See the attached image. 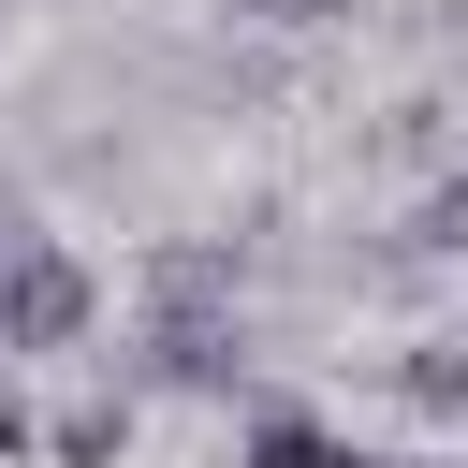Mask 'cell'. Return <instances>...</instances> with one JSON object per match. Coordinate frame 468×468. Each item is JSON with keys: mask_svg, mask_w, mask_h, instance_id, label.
Here are the masks:
<instances>
[{"mask_svg": "<svg viewBox=\"0 0 468 468\" xmlns=\"http://www.w3.org/2000/svg\"><path fill=\"white\" fill-rule=\"evenodd\" d=\"M219 15H234V29H263V44H307V29H336L351 0H219Z\"/></svg>", "mask_w": 468, "mask_h": 468, "instance_id": "obj_7", "label": "cell"}, {"mask_svg": "<svg viewBox=\"0 0 468 468\" xmlns=\"http://www.w3.org/2000/svg\"><path fill=\"white\" fill-rule=\"evenodd\" d=\"M117 380L132 395H249V307H146Z\"/></svg>", "mask_w": 468, "mask_h": 468, "instance_id": "obj_2", "label": "cell"}, {"mask_svg": "<svg viewBox=\"0 0 468 468\" xmlns=\"http://www.w3.org/2000/svg\"><path fill=\"white\" fill-rule=\"evenodd\" d=\"M132 424H146V395H132V380H102V395L44 410V468H132Z\"/></svg>", "mask_w": 468, "mask_h": 468, "instance_id": "obj_4", "label": "cell"}, {"mask_svg": "<svg viewBox=\"0 0 468 468\" xmlns=\"http://www.w3.org/2000/svg\"><path fill=\"white\" fill-rule=\"evenodd\" d=\"M395 410L410 424H468V322H439V336L395 351Z\"/></svg>", "mask_w": 468, "mask_h": 468, "instance_id": "obj_5", "label": "cell"}, {"mask_svg": "<svg viewBox=\"0 0 468 468\" xmlns=\"http://www.w3.org/2000/svg\"><path fill=\"white\" fill-rule=\"evenodd\" d=\"M0 15H15V0H0Z\"/></svg>", "mask_w": 468, "mask_h": 468, "instance_id": "obj_9", "label": "cell"}, {"mask_svg": "<svg viewBox=\"0 0 468 468\" xmlns=\"http://www.w3.org/2000/svg\"><path fill=\"white\" fill-rule=\"evenodd\" d=\"M395 263H468V161L410 190V219H395Z\"/></svg>", "mask_w": 468, "mask_h": 468, "instance_id": "obj_6", "label": "cell"}, {"mask_svg": "<svg viewBox=\"0 0 468 468\" xmlns=\"http://www.w3.org/2000/svg\"><path fill=\"white\" fill-rule=\"evenodd\" d=\"M0 468H44V410L15 395V351H0Z\"/></svg>", "mask_w": 468, "mask_h": 468, "instance_id": "obj_8", "label": "cell"}, {"mask_svg": "<svg viewBox=\"0 0 468 468\" xmlns=\"http://www.w3.org/2000/svg\"><path fill=\"white\" fill-rule=\"evenodd\" d=\"M88 336H102V278H88V249L0 205V351L44 366V351H88Z\"/></svg>", "mask_w": 468, "mask_h": 468, "instance_id": "obj_1", "label": "cell"}, {"mask_svg": "<svg viewBox=\"0 0 468 468\" xmlns=\"http://www.w3.org/2000/svg\"><path fill=\"white\" fill-rule=\"evenodd\" d=\"M234 468H380L351 424H322V410H292V395H249V424H234Z\"/></svg>", "mask_w": 468, "mask_h": 468, "instance_id": "obj_3", "label": "cell"}]
</instances>
